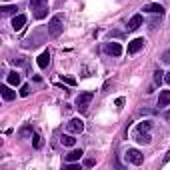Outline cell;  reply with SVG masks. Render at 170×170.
Wrapping results in <instances>:
<instances>
[{
    "mask_svg": "<svg viewBox=\"0 0 170 170\" xmlns=\"http://www.w3.org/2000/svg\"><path fill=\"white\" fill-rule=\"evenodd\" d=\"M62 30H64V16L62 14H54L52 18H50V22H48L50 38H58L62 34Z\"/></svg>",
    "mask_w": 170,
    "mask_h": 170,
    "instance_id": "obj_1",
    "label": "cell"
},
{
    "mask_svg": "<svg viewBox=\"0 0 170 170\" xmlns=\"http://www.w3.org/2000/svg\"><path fill=\"white\" fill-rule=\"evenodd\" d=\"M66 130L70 134H82L84 132V122L82 118H72V120L66 122Z\"/></svg>",
    "mask_w": 170,
    "mask_h": 170,
    "instance_id": "obj_2",
    "label": "cell"
},
{
    "mask_svg": "<svg viewBox=\"0 0 170 170\" xmlns=\"http://www.w3.org/2000/svg\"><path fill=\"white\" fill-rule=\"evenodd\" d=\"M92 98H94V92H80V94L76 96V106H78L80 110H84L86 106H90Z\"/></svg>",
    "mask_w": 170,
    "mask_h": 170,
    "instance_id": "obj_3",
    "label": "cell"
},
{
    "mask_svg": "<svg viewBox=\"0 0 170 170\" xmlns=\"http://www.w3.org/2000/svg\"><path fill=\"white\" fill-rule=\"evenodd\" d=\"M126 160L136 164V166H140V164L144 162V154L140 150H136V148H128V152H126Z\"/></svg>",
    "mask_w": 170,
    "mask_h": 170,
    "instance_id": "obj_4",
    "label": "cell"
},
{
    "mask_svg": "<svg viewBox=\"0 0 170 170\" xmlns=\"http://www.w3.org/2000/svg\"><path fill=\"white\" fill-rule=\"evenodd\" d=\"M104 52H106V54H110V56H120L124 50H122V46L118 44V42H106Z\"/></svg>",
    "mask_w": 170,
    "mask_h": 170,
    "instance_id": "obj_5",
    "label": "cell"
},
{
    "mask_svg": "<svg viewBox=\"0 0 170 170\" xmlns=\"http://www.w3.org/2000/svg\"><path fill=\"white\" fill-rule=\"evenodd\" d=\"M142 48H144V38H134V40L128 42L126 52H128V54H136V52H140Z\"/></svg>",
    "mask_w": 170,
    "mask_h": 170,
    "instance_id": "obj_6",
    "label": "cell"
},
{
    "mask_svg": "<svg viewBox=\"0 0 170 170\" xmlns=\"http://www.w3.org/2000/svg\"><path fill=\"white\" fill-rule=\"evenodd\" d=\"M0 94H2V98H4V100H8V102L16 98V92L12 90L8 84H2V86H0Z\"/></svg>",
    "mask_w": 170,
    "mask_h": 170,
    "instance_id": "obj_7",
    "label": "cell"
},
{
    "mask_svg": "<svg viewBox=\"0 0 170 170\" xmlns=\"http://www.w3.org/2000/svg\"><path fill=\"white\" fill-rule=\"evenodd\" d=\"M142 10H144V12H148V14H160V16L164 14V8L160 6V4H144Z\"/></svg>",
    "mask_w": 170,
    "mask_h": 170,
    "instance_id": "obj_8",
    "label": "cell"
},
{
    "mask_svg": "<svg viewBox=\"0 0 170 170\" xmlns=\"http://www.w3.org/2000/svg\"><path fill=\"white\" fill-rule=\"evenodd\" d=\"M134 140H136L138 144H150V142H152V136H150V132H138V130H136Z\"/></svg>",
    "mask_w": 170,
    "mask_h": 170,
    "instance_id": "obj_9",
    "label": "cell"
},
{
    "mask_svg": "<svg viewBox=\"0 0 170 170\" xmlns=\"http://www.w3.org/2000/svg\"><path fill=\"white\" fill-rule=\"evenodd\" d=\"M6 80H8V84H10V86H20V82H22V78H20V74L18 72H8L6 74Z\"/></svg>",
    "mask_w": 170,
    "mask_h": 170,
    "instance_id": "obj_10",
    "label": "cell"
},
{
    "mask_svg": "<svg viewBox=\"0 0 170 170\" xmlns=\"http://www.w3.org/2000/svg\"><path fill=\"white\" fill-rule=\"evenodd\" d=\"M24 24H26V16H24V14H16L14 18H12V28H14V30L24 28Z\"/></svg>",
    "mask_w": 170,
    "mask_h": 170,
    "instance_id": "obj_11",
    "label": "cell"
},
{
    "mask_svg": "<svg viewBox=\"0 0 170 170\" xmlns=\"http://www.w3.org/2000/svg\"><path fill=\"white\" fill-rule=\"evenodd\" d=\"M82 154H84V152L80 150V148H74V150H70V152H68L64 158H66V162H76V160H80V158H82Z\"/></svg>",
    "mask_w": 170,
    "mask_h": 170,
    "instance_id": "obj_12",
    "label": "cell"
},
{
    "mask_svg": "<svg viewBox=\"0 0 170 170\" xmlns=\"http://www.w3.org/2000/svg\"><path fill=\"white\" fill-rule=\"evenodd\" d=\"M142 26V14H134L132 18L128 20V30H136V28Z\"/></svg>",
    "mask_w": 170,
    "mask_h": 170,
    "instance_id": "obj_13",
    "label": "cell"
},
{
    "mask_svg": "<svg viewBox=\"0 0 170 170\" xmlns=\"http://www.w3.org/2000/svg\"><path fill=\"white\" fill-rule=\"evenodd\" d=\"M170 104V90H160V96H158V106L164 108V106Z\"/></svg>",
    "mask_w": 170,
    "mask_h": 170,
    "instance_id": "obj_14",
    "label": "cell"
},
{
    "mask_svg": "<svg viewBox=\"0 0 170 170\" xmlns=\"http://www.w3.org/2000/svg\"><path fill=\"white\" fill-rule=\"evenodd\" d=\"M18 134L22 136V138H32V134H34L32 124H22V126H20V130H18Z\"/></svg>",
    "mask_w": 170,
    "mask_h": 170,
    "instance_id": "obj_15",
    "label": "cell"
},
{
    "mask_svg": "<svg viewBox=\"0 0 170 170\" xmlns=\"http://www.w3.org/2000/svg\"><path fill=\"white\" fill-rule=\"evenodd\" d=\"M36 62H38V66H40V68H46V66H48V62H50V52H48V50H44V52L38 56Z\"/></svg>",
    "mask_w": 170,
    "mask_h": 170,
    "instance_id": "obj_16",
    "label": "cell"
},
{
    "mask_svg": "<svg viewBox=\"0 0 170 170\" xmlns=\"http://www.w3.org/2000/svg\"><path fill=\"white\" fill-rule=\"evenodd\" d=\"M60 144H62V146H68V148H72V146L76 144V138H72L70 134H62V136H60Z\"/></svg>",
    "mask_w": 170,
    "mask_h": 170,
    "instance_id": "obj_17",
    "label": "cell"
},
{
    "mask_svg": "<svg viewBox=\"0 0 170 170\" xmlns=\"http://www.w3.org/2000/svg\"><path fill=\"white\" fill-rule=\"evenodd\" d=\"M32 10H34V16H36V18H46V16H48L46 4H42V6H38V8H32Z\"/></svg>",
    "mask_w": 170,
    "mask_h": 170,
    "instance_id": "obj_18",
    "label": "cell"
},
{
    "mask_svg": "<svg viewBox=\"0 0 170 170\" xmlns=\"http://www.w3.org/2000/svg\"><path fill=\"white\" fill-rule=\"evenodd\" d=\"M32 144H34V148H36V150H40L42 148V134L38 132V130H34V134H32Z\"/></svg>",
    "mask_w": 170,
    "mask_h": 170,
    "instance_id": "obj_19",
    "label": "cell"
},
{
    "mask_svg": "<svg viewBox=\"0 0 170 170\" xmlns=\"http://www.w3.org/2000/svg\"><path fill=\"white\" fill-rule=\"evenodd\" d=\"M150 128H152V122L144 120V122H140V124H138V128H136V130H138V132H148Z\"/></svg>",
    "mask_w": 170,
    "mask_h": 170,
    "instance_id": "obj_20",
    "label": "cell"
},
{
    "mask_svg": "<svg viewBox=\"0 0 170 170\" xmlns=\"http://www.w3.org/2000/svg\"><path fill=\"white\" fill-rule=\"evenodd\" d=\"M0 10H2V16H10V14H16L18 8H16V6H2Z\"/></svg>",
    "mask_w": 170,
    "mask_h": 170,
    "instance_id": "obj_21",
    "label": "cell"
},
{
    "mask_svg": "<svg viewBox=\"0 0 170 170\" xmlns=\"http://www.w3.org/2000/svg\"><path fill=\"white\" fill-rule=\"evenodd\" d=\"M30 92H32L30 84H22V86H20V96H24V98H26V96H30Z\"/></svg>",
    "mask_w": 170,
    "mask_h": 170,
    "instance_id": "obj_22",
    "label": "cell"
},
{
    "mask_svg": "<svg viewBox=\"0 0 170 170\" xmlns=\"http://www.w3.org/2000/svg\"><path fill=\"white\" fill-rule=\"evenodd\" d=\"M162 74H164L162 70H154V84H158V86L162 84V78H164Z\"/></svg>",
    "mask_w": 170,
    "mask_h": 170,
    "instance_id": "obj_23",
    "label": "cell"
},
{
    "mask_svg": "<svg viewBox=\"0 0 170 170\" xmlns=\"http://www.w3.org/2000/svg\"><path fill=\"white\" fill-rule=\"evenodd\" d=\"M96 166V160L94 158H84V168H92Z\"/></svg>",
    "mask_w": 170,
    "mask_h": 170,
    "instance_id": "obj_24",
    "label": "cell"
},
{
    "mask_svg": "<svg viewBox=\"0 0 170 170\" xmlns=\"http://www.w3.org/2000/svg\"><path fill=\"white\" fill-rule=\"evenodd\" d=\"M48 0H30V8H38V6H42V4H46Z\"/></svg>",
    "mask_w": 170,
    "mask_h": 170,
    "instance_id": "obj_25",
    "label": "cell"
},
{
    "mask_svg": "<svg viewBox=\"0 0 170 170\" xmlns=\"http://www.w3.org/2000/svg\"><path fill=\"white\" fill-rule=\"evenodd\" d=\"M162 62H164V64H170V48L162 52Z\"/></svg>",
    "mask_w": 170,
    "mask_h": 170,
    "instance_id": "obj_26",
    "label": "cell"
},
{
    "mask_svg": "<svg viewBox=\"0 0 170 170\" xmlns=\"http://www.w3.org/2000/svg\"><path fill=\"white\" fill-rule=\"evenodd\" d=\"M12 64H14V66H26V60L20 56V58H14V60H12Z\"/></svg>",
    "mask_w": 170,
    "mask_h": 170,
    "instance_id": "obj_27",
    "label": "cell"
},
{
    "mask_svg": "<svg viewBox=\"0 0 170 170\" xmlns=\"http://www.w3.org/2000/svg\"><path fill=\"white\" fill-rule=\"evenodd\" d=\"M62 82H66V84H70V86H74L76 80L72 78V76H64V74H62Z\"/></svg>",
    "mask_w": 170,
    "mask_h": 170,
    "instance_id": "obj_28",
    "label": "cell"
},
{
    "mask_svg": "<svg viewBox=\"0 0 170 170\" xmlns=\"http://www.w3.org/2000/svg\"><path fill=\"white\" fill-rule=\"evenodd\" d=\"M120 36H122L120 30H110L108 32V38H120Z\"/></svg>",
    "mask_w": 170,
    "mask_h": 170,
    "instance_id": "obj_29",
    "label": "cell"
},
{
    "mask_svg": "<svg viewBox=\"0 0 170 170\" xmlns=\"http://www.w3.org/2000/svg\"><path fill=\"white\" fill-rule=\"evenodd\" d=\"M66 170H78V164H74V162H66Z\"/></svg>",
    "mask_w": 170,
    "mask_h": 170,
    "instance_id": "obj_30",
    "label": "cell"
},
{
    "mask_svg": "<svg viewBox=\"0 0 170 170\" xmlns=\"http://www.w3.org/2000/svg\"><path fill=\"white\" fill-rule=\"evenodd\" d=\"M124 98H122V96H120V98H116V106H118V108H120V106H124Z\"/></svg>",
    "mask_w": 170,
    "mask_h": 170,
    "instance_id": "obj_31",
    "label": "cell"
},
{
    "mask_svg": "<svg viewBox=\"0 0 170 170\" xmlns=\"http://www.w3.org/2000/svg\"><path fill=\"white\" fill-rule=\"evenodd\" d=\"M168 160H170V150L166 152V156H164V160H162V164H166V162H168Z\"/></svg>",
    "mask_w": 170,
    "mask_h": 170,
    "instance_id": "obj_32",
    "label": "cell"
},
{
    "mask_svg": "<svg viewBox=\"0 0 170 170\" xmlns=\"http://www.w3.org/2000/svg\"><path fill=\"white\" fill-rule=\"evenodd\" d=\"M164 118H166V120H170V110H166V112H164Z\"/></svg>",
    "mask_w": 170,
    "mask_h": 170,
    "instance_id": "obj_33",
    "label": "cell"
},
{
    "mask_svg": "<svg viewBox=\"0 0 170 170\" xmlns=\"http://www.w3.org/2000/svg\"><path fill=\"white\" fill-rule=\"evenodd\" d=\"M164 80H166V82L170 84V72H168V74H166V76H164Z\"/></svg>",
    "mask_w": 170,
    "mask_h": 170,
    "instance_id": "obj_34",
    "label": "cell"
},
{
    "mask_svg": "<svg viewBox=\"0 0 170 170\" xmlns=\"http://www.w3.org/2000/svg\"><path fill=\"white\" fill-rule=\"evenodd\" d=\"M2 2H8V0H2Z\"/></svg>",
    "mask_w": 170,
    "mask_h": 170,
    "instance_id": "obj_35",
    "label": "cell"
}]
</instances>
